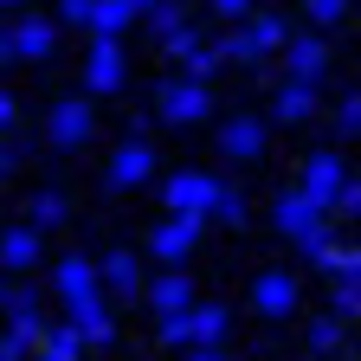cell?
<instances>
[{
    "instance_id": "obj_7",
    "label": "cell",
    "mask_w": 361,
    "mask_h": 361,
    "mask_svg": "<svg viewBox=\"0 0 361 361\" xmlns=\"http://www.w3.org/2000/svg\"><path fill=\"white\" fill-rule=\"evenodd\" d=\"M284 78H297V84H323L329 78V45H323V32L284 39Z\"/></svg>"
},
{
    "instance_id": "obj_14",
    "label": "cell",
    "mask_w": 361,
    "mask_h": 361,
    "mask_svg": "<svg viewBox=\"0 0 361 361\" xmlns=\"http://www.w3.org/2000/svg\"><path fill=\"white\" fill-rule=\"evenodd\" d=\"M149 174H155V149L149 142H123L110 155V188H142Z\"/></svg>"
},
{
    "instance_id": "obj_19",
    "label": "cell",
    "mask_w": 361,
    "mask_h": 361,
    "mask_svg": "<svg viewBox=\"0 0 361 361\" xmlns=\"http://www.w3.org/2000/svg\"><path fill=\"white\" fill-rule=\"evenodd\" d=\"M0 264H7V271H32L39 264V226H13V233H0Z\"/></svg>"
},
{
    "instance_id": "obj_25",
    "label": "cell",
    "mask_w": 361,
    "mask_h": 361,
    "mask_svg": "<svg viewBox=\"0 0 361 361\" xmlns=\"http://www.w3.org/2000/svg\"><path fill=\"white\" fill-rule=\"evenodd\" d=\"M65 194L59 188H45V194H32V226H39V233H52V226H65Z\"/></svg>"
},
{
    "instance_id": "obj_35",
    "label": "cell",
    "mask_w": 361,
    "mask_h": 361,
    "mask_svg": "<svg viewBox=\"0 0 361 361\" xmlns=\"http://www.w3.org/2000/svg\"><path fill=\"white\" fill-rule=\"evenodd\" d=\"M13 168H20V149H0V180H7Z\"/></svg>"
},
{
    "instance_id": "obj_1",
    "label": "cell",
    "mask_w": 361,
    "mask_h": 361,
    "mask_svg": "<svg viewBox=\"0 0 361 361\" xmlns=\"http://www.w3.org/2000/svg\"><path fill=\"white\" fill-rule=\"evenodd\" d=\"M155 110H161V123H200L207 110H213V90L200 84V78H168L161 84V97H155Z\"/></svg>"
},
{
    "instance_id": "obj_31",
    "label": "cell",
    "mask_w": 361,
    "mask_h": 361,
    "mask_svg": "<svg viewBox=\"0 0 361 361\" xmlns=\"http://www.w3.org/2000/svg\"><path fill=\"white\" fill-rule=\"evenodd\" d=\"M303 7H310V20H316V26H336V20L348 13V0H303Z\"/></svg>"
},
{
    "instance_id": "obj_27",
    "label": "cell",
    "mask_w": 361,
    "mask_h": 361,
    "mask_svg": "<svg viewBox=\"0 0 361 361\" xmlns=\"http://www.w3.org/2000/svg\"><path fill=\"white\" fill-rule=\"evenodd\" d=\"M329 310L348 323V316L361 310V278H329Z\"/></svg>"
},
{
    "instance_id": "obj_29",
    "label": "cell",
    "mask_w": 361,
    "mask_h": 361,
    "mask_svg": "<svg viewBox=\"0 0 361 361\" xmlns=\"http://www.w3.org/2000/svg\"><path fill=\"white\" fill-rule=\"evenodd\" d=\"M342 336H348V329H342V316H323V323H310V348H316V355L342 348Z\"/></svg>"
},
{
    "instance_id": "obj_8",
    "label": "cell",
    "mask_w": 361,
    "mask_h": 361,
    "mask_svg": "<svg viewBox=\"0 0 361 361\" xmlns=\"http://www.w3.org/2000/svg\"><path fill=\"white\" fill-rule=\"evenodd\" d=\"M194 245H200V213H174V219H161L155 239H149V252H155L161 264H180Z\"/></svg>"
},
{
    "instance_id": "obj_38",
    "label": "cell",
    "mask_w": 361,
    "mask_h": 361,
    "mask_svg": "<svg viewBox=\"0 0 361 361\" xmlns=\"http://www.w3.org/2000/svg\"><path fill=\"white\" fill-rule=\"evenodd\" d=\"M129 7H135V13H149V7H155V0H129Z\"/></svg>"
},
{
    "instance_id": "obj_12",
    "label": "cell",
    "mask_w": 361,
    "mask_h": 361,
    "mask_svg": "<svg viewBox=\"0 0 361 361\" xmlns=\"http://www.w3.org/2000/svg\"><path fill=\"white\" fill-rule=\"evenodd\" d=\"M39 329H45L39 303H32V310H7V336H0V361H20V355H32V348H39Z\"/></svg>"
},
{
    "instance_id": "obj_6",
    "label": "cell",
    "mask_w": 361,
    "mask_h": 361,
    "mask_svg": "<svg viewBox=\"0 0 361 361\" xmlns=\"http://www.w3.org/2000/svg\"><path fill=\"white\" fill-rule=\"evenodd\" d=\"M213 194H219V180H213V174H200V168H180L174 180H161V200H168L174 213H200V219H207Z\"/></svg>"
},
{
    "instance_id": "obj_28",
    "label": "cell",
    "mask_w": 361,
    "mask_h": 361,
    "mask_svg": "<svg viewBox=\"0 0 361 361\" xmlns=\"http://www.w3.org/2000/svg\"><path fill=\"white\" fill-rule=\"evenodd\" d=\"M219 65H226V59L213 52V45H194V52H188V59H180V78H200V84H207V78H213Z\"/></svg>"
},
{
    "instance_id": "obj_37",
    "label": "cell",
    "mask_w": 361,
    "mask_h": 361,
    "mask_svg": "<svg viewBox=\"0 0 361 361\" xmlns=\"http://www.w3.org/2000/svg\"><path fill=\"white\" fill-rule=\"evenodd\" d=\"M0 65H13V39L7 32H0Z\"/></svg>"
},
{
    "instance_id": "obj_10",
    "label": "cell",
    "mask_w": 361,
    "mask_h": 361,
    "mask_svg": "<svg viewBox=\"0 0 361 361\" xmlns=\"http://www.w3.org/2000/svg\"><path fill=\"white\" fill-rule=\"evenodd\" d=\"M252 310L271 316V323L290 316V310H297V278H290V271H264V278L252 284Z\"/></svg>"
},
{
    "instance_id": "obj_9",
    "label": "cell",
    "mask_w": 361,
    "mask_h": 361,
    "mask_svg": "<svg viewBox=\"0 0 361 361\" xmlns=\"http://www.w3.org/2000/svg\"><path fill=\"white\" fill-rule=\"evenodd\" d=\"M342 180H348V168L323 149V155H310V161H303V188H297V194H303V200H316V207L329 213V200H336V188H342Z\"/></svg>"
},
{
    "instance_id": "obj_36",
    "label": "cell",
    "mask_w": 361,
    "mask_h": 361,
    "mask_svg": "<svg viewBox=\"0 0 361 361\" xmlns=\"http://www.w3.org/2000/svg\"><path fill=\"white\" fill-rule=\"evenodd\" d=\"M0 129H13V97L0 90Z\"/></svg>"
},
{
    "instance_id": "obj_32",
    "label": "cell",
    "mask_w": 361,
    "mask_h": 361,
    "mask_svg": "<svg viewBox=\"0 0 361 361\" xmlns=\"http://www.w3.org/2000/svg\"><path fill=\"white\" fill-rule=\"evenodd\" d=\"M336 129H342V135H355V129H361V97H342V110H336Z\"/></svg>"
},
{
    "instance_id": "obj_22",
    "label": "cell",
    "mask_w": 361,
    "mask_h": 361,
    "mask_svg": "<svg viewBox=\"0 0 361 361\" xmlns=\"http://www.w3.org/2000/svg\"><path fill=\"white\" fill-rule=\"evenodd\" d=\"M149 303H155V316H168V310H188V303H194L188 271H168V278H155V284H149Z\"/></svg>"
},
{
    "instance_id": "obj_4",
    "label": "cell",
    "mask_w": 361,
    "mask_h": 361,
    "mask_svg": "<svg viewBox=\"0 0 361 361\" xmlns=\"http://www.w3.org/2000/svg\"><path fill=\"white\" fill-rule=\"evenodd\" d=\"M129 78V59H123V39H97L84 59V90H97V97H110V90H123Z\"/></svg>"
},
{
    "instance_id": "obj_20",
    "label": "cell",
    "mask_w": 361,
    "mask_h": 361,
    "mask_svg": "<svg viewBox=\"0 0 361 361\" xmlns=\"http://www.w3.org/2000/svg\"><path fill=\"white\" fill-rule=\"evenodd\" d=\"M97 284H110L116 297H135V290H142V271H135V252H110V258L97 264Z\"/></svg>"
},
{
    "instance_id": "obj_26",
    "label": "cell",
    "mask_w": 361,
    "mask_h": 361,
    "mask_svg": "<svg viewBox=\"0 0 361 361\" xmlns=\"http://www.w3.org/2000/svg\"><path fill=\"white\" fill-rule=\"evenodd\" d=\"M219 226H245L252 219V207H245V194H233V188H226V180H219V194H213V207H207Z\"/></svg>"
},
{
    "instance_id": "obj_15",
    "label": "cell",
    "mask_w": 361,
    "mask_h": 361,
    "mask_svg": "<svg viewBox=\"0 0 361 361\" xmlns=\"http://www.w3.org/2000/svg\"><path fill=\"white\" fill-rule=\"evenodd\" d=\"M52 290H59V297L104 290V284H97V264H90V258H78V252H71V258H59V264H52Z\"/></svg>"
},
{
    "instance_id": "obj_2",
    "label": "cell",
    "mask_w": 361,
    "mask_h": 361,
    "mask_svg": "<svg viewBox=\"0 0 361 361\" xmlns=\"http://www.w3.org/2000/svg\"><path fill=\"white\" fill-rule=\"evenodd\" d=\"M278 233L303 252V245H316V239H329V219H323V207L303 200V194H278Z\"/></svg>"
},
{
    "instance_id": "obj_23",
    "label": "cell",
    "mask_w": 361,
    "mask_h": 361,
    "mask_svg": "<svg viewBox=\"0 0 361 361\" xmlns=\"http://www.w3.org/2000/svg\"><path fill=\"white\" fill-rule=\"evenodd\" d=\"M78 348H84V336H78L71 323H59V329H39V355H45V361H71Z\"/></svg>"
},
{
    "instance_id": "obj_13",
    "label": "cell",
    "mask_w": 361,
    "mask_h": 361,
    "mask_svg": "<svg viewBox=\"0 0 361 361\" xmlns=\"http://www.w3.org/2000/svg\"><path fill=\"white\" fill-rule=\"evenodd\" d=\"M219 155L226 161H252V155H264V123L258 116H233L219 129Z\"/></svg>"
},
{
    "instance_id": "obj_16",
    "label": "cell",
    "mask_w": 361,
    "mask_h": 361,
    "mask_svg": "<svg viewBox=\"0 0 361 361\" xmlns=\"http://www.w3.org/2000/svg\"><path fill=\"white\" fill-rule=\"evenodd\" d=\"M226 329H233V310L226 303H188V342H213L219 348Z\"/></svg>"
},
{
    "instance_id": "obj_18",
    "label": "cell",
    "mask_w": 361,
    "mask_h": 361,
    "mask_svg": "<svg viewBox=\"0 0 361 361\" xmlns=\"http://www.w3.org/2000/svg\"><path fill=\"white\" fill-rule=\"evenodd\" d=\"M303 258L323 271V278H361V258L348 252V245H329V239H316V245H303Z\"/></svg>"
},
{
    "instance_id": "obj_24",
    "label": "cell",
    "mask_w": 361,
    "mask_h": 361,
    "mask_svg": "<svg viewBox=\"0 0 361 361\" xmlns=\"http://www.w3.org/2000/svg\"><path fill=\"white\" fill-rule=\"evenodd\" d=\"M245 39L258 45V59L278 52V45H284V20H278V13H258V20H245Z\"/></svg>"
},
{
    "instance_id": "obj_17",
    "label": "cell",
    "mask_w": 361,
    "mask_h": 361,
    "mask_svg": "<svg viewBox=\"0 0 361 361\" xmlns=\"http://www.w3.org/2000/svg\"><path fill=\"white\" fill-rule=\"evenodd\" d=\"M271 110H278V123H310V116H316V84L284 78V84H278V97H271Z\"/></svg>"
},
{
    "instance_id": "obj_39",
    "label": "cell",
    "mask_w": 361,
    "mask_h": 361,
    "mask_svg": "<svg viewBox=\"0 0 361 361\" xmlns=\"http://www.w3.org/2000/svg\"><path fill=\"white\" fill-rule=\"evenodd\" d=\"M0 7H13V0H0Z\"/></svg>"
},
{
    "instance_id": "obj_34",
    "label": "cell",
    "mask_w": 361,
    "mask_h": 361,
    "mask_svg": "<svg viewBox=\"0 0 361 361\" xmlns=\"http://www.w3.org/2000/svg\"><path fill=\"white\" fill-rule=\"evenodd\" d=\"M213 13H219V20H245L252 0H213Z\"/></svg>"
},
{
    "instance_id": "obj_30",
    "label": "cell",
    "mask_w": 361,
    "mask_h": 361,
    "mask_svg": "<svg viewBox=\"0 0 361 361\" xmlns=\"http://www.w3.org/2000/svg\"><path fill=\"white\" fill-rule=\"evenodd\" d=\"M180 20H188V7H180V0H155V7H149V26H155V32H174Z\"/></svg>"
},
{
    "instance_id": "obj_33",
    "label": "cell",
    "mask_w": 361,
    "mask_h": 361,
    "mask_svg": "<svg viewBox=\"0 0 361 361\" xmlns=\"http://www.w3.org/2000/svg\"><path fill=\"white\" fill-rule=\"evenodd\" d=\"M59 20H65V26H84V20H90V0H59Z\"/></svg>"
},
{
    "instance_id": "obj_21",
    "label": "cell",
    "mask_w": 361,
    "mask_h": 361,
    "mask_svg": "<svg viewBox=\"0 0 361 361\" xmlns=\"http://www.w3.org/2000/svg\"><path fill=\"white\" fill-rule=\"evenodd\" d=\"M135 20V7H129V0H90V32H97V39H123V26Z\"/></svg>"
},
{
    "instance_id": "obj_3",
    "label": "cell",
    "mask_w": 361,
    "mask_h": 361,
    "mask_svg": "<svg viewBox=\"0 0 361 361\" xmlns=\"http://www.w3.org/2000/svg\"><path fill=\"white\" fill-rule=\"evenodd\" d=\"M65 310H71V329H78L90 348H110V342H116V316H110V303H104L97 290H84V297H65Z\"/></svg>"
},
{
    "instance_id": "obj_5",
    "label": "cell",
    "mask_w": 361,
    "mask_h": 361,
    "mask_svg": "<svg viewBox=\"0 0 361 361\" xmlns=\"http://www.w3.org/2000/svg\"><path fill=\"white\" fill-rule=\"evenodd\" d=\"M90 104L84 97H65V104H52V116H45V142L52 149H84L90 142Z\"/></svg>"
},
{
    "instance_id": "obj_11",
    "label": "cell",
    "mask_w": 361,
    "mask_h": 361,
    "mask_svg": "<svg viewBox=\"0 0 361 361\" xmlns=\"http://www.w3.org/2000/svg\"><path fill=\"white\" fill-rule=\"evenodd\" d=\"M7 39H13V59H52V45H59V20L26 13L20 26H7Z\"/></svg>"
}]
</instances>
